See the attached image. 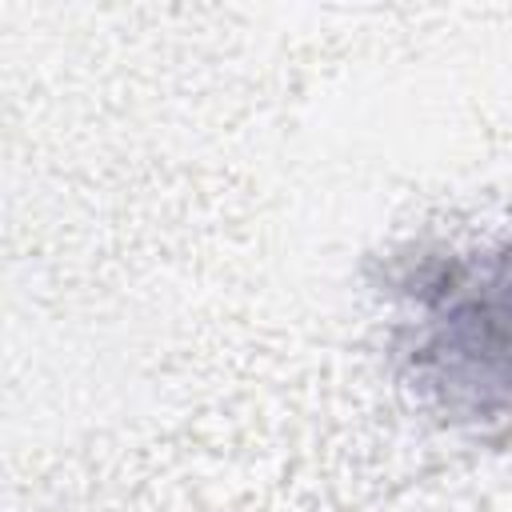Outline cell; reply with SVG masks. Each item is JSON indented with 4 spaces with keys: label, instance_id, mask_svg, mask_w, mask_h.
I'll use <instances>...</instances> for the list:
<instances>
[{
    "label": "cell",
    "instance_id": "cell-1",
    "mask_svg": "<svg viewBox=\"0 0 512 512\" xmlns=\"http://www.w3.org/2000/svg\"><path fill=\"white\" fill-rule=\"evenodd\" d=\"M408 360L452 416L512 404V240L452 252L408 288Z\"/></svg>",
    "mask_w": 512,
    "mask_h": 512
}]
</instances>
